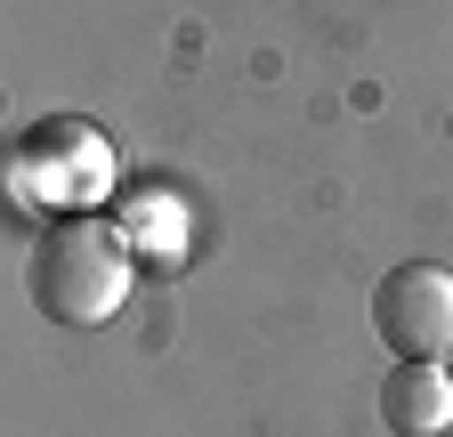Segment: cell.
<instances>
[{"mask_svg":"<svg viewBox=\"0 0 453 437\" xmlns=\"http://www.w3.org/2000/svg\"><path fill=\"white\" fill-rule=\"evenodd\" d=\"M372 333L388 341L396 364H445L453 356V267L405 259L372 292Z\"/></svg>","mask_w":453,"mask_h":437,"instance_id":"3957f363","label":"cell"},{"mask_svg":"<svg viewBox=\"0 0 453 437\" xmlns=\"http://www.w3.org/2000/svg\"><path fill=\"white\" fill-rule=\"evenodd\" d=\"M380 421L396 437H445L453 429V364H396L380 380Z\"/></svg>","mask_w":453,"mask_h":437,"instance_id":"277c9868","label":"cell"},{"mask_svg":"<svg viewBox=\"0 0 453 437\" xmlns=\"http://www.w3.org/2000/svg\"><path fill=\"white\" fill-rule=\"evenodd\" d=\"M9 187L33 211L73 218V211H89V203L113 195V146L81 114H49V122L17 130V146H9Z\"/></svg>","mask_w":453,"mask_h":437,"instance_id":"7a4b0ae2","label":"cell"},{"mask_svg":"<svg viewBox=\"0 0 453 437\" xmlns=\"http://www.w3.org/2000/svg\"><path fill=\"white\" fill-rule=\"evenodd\" d=\"M445 364H453V356H445Z\"/></svg>","mask_w":453,"mask_h":437,"instance_id":"5b68a950","label":"cell"},{"mask_svg":"<svg viewBox=\"0 0 453 437\" xmlns=\"http://www.w3.org/2000/svg\"><path fill=\"white\" fill-rule=\"evenodd\" d=\"M138 284V251L122 227H105V218L73 211V218H49L33 259H25V292L49 324H105L113 308L130 300Z\"/></svg>","mask_w":453,"mask_h":437,"instance_id":"6da1fadb","label":"cell"}]
</instances>
